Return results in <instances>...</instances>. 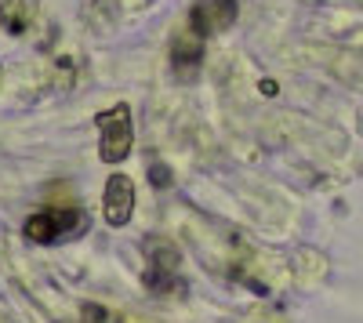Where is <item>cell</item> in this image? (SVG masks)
<instances>
[{"mask_svg":"<svg viewBox=\"0 0 363 323\" xmlns=\"http://www.w3.org/2000/svg\"><path fill=\"white\" fill-rule=\"evenodd\" d=\"M149 174H153V186H167V182H171V178H167V167H157V164H153V167H149Z\"/></svg>","mask_w":363,"mask_h":323,"instance_id":"cell-8","label":"cell"},{"mask_svg":"<svg viewBox=\"0 0 363 323\" xmlns=\"http://www.w3.org/2000/svg\"><path fill=\"white\" fill-rule=\"evenodd\" d=\"M236 15H240L236 0H196L193 11H189V29L200 37L225 33V29H233Z\"/></svg>","mask_w":363,"mask_h":323,"instance_id":"cell-3","label":"cell"},{"mask_svg":"<svg viewBox=\"0 0 363 323\" xmlns=\"http://www.w3.org/2000/svg\"><path fill=\"white\" fill-rule=\"evenodd\" d=\"M73 323H84V319H73Z\"/></svg>","mask_w":363,"mask_h":323,"instance_id":"cell-9","label":"cell"},{"mask_svg":"<svg viewBox=\"0 0 363 323\" xmlns=\"http://www.w3.org/2000/svg\"><path fill=\"white\" fill-rule=\"evenodd\" d=\"M102 215L113 229L128 225L131 215H135V186L128 174H109L106 182V200H102Z\"/></svg>","mask_w":363,"mask_h":323,"instance_id":"cell-4","label":"cell"},{"mask_svg":"<svg viewBox=\"0 0 363 323\" xmlns=\"http://www.w3.org/2000/svg\"><path fill=\"white\" fill-rule=\"evenodd\" d=\"M178 269V251H174V244L167 247V254H164V261H160V254H157V247H149V273H145V283L149 287H167V280H171V273Z\"/></svg>","mask_w":363,"mask_h":323,"instance_id":"cell-7","label":"cell"},{"mask_svg":"<svg viewBox=\"0 0 363 323\" xmlns=\"http://www.w3.org/2000/svg\"><path fill=\"white\" fill-rule=\"evenodd\" d=\"M33 11H37L33 0H0V22L8 26V33H26Z\"/></svg>","mask_w":363,"mask_h":323,"instance_id":"cell-6","label":"cell"},{"mask_svg":"<svg viewBox=\"0 0 363 323\" xmlns=\"http://www.w3.org/2000/svg\"><path fill=\"white\" fill-rule=\"evenodd\" d=\"M77 229H80V211L73 208V203L48 208L33 218H26V225H22L26 240H33V244H58V240H66L69 232L77 237Z\"/></svg>","mask_w":363,"mask_h":323,"instance_id":"cell-2","label":"cell"},{"mask_svg":"<svg viewBox=\"0 0 363 323\" xmlns=\"http://www.w3.org/2000/svg\"><path fill=\"white\" fill-rule=\"evenodd\" d=\"M0 80H4V73H0Z\"/></svg>","mask_w":363,"mask_h":323,"instance_id":"cell-10","label":"cell"},{"mask_svg":"<svg viewBox=\"0 0 363 323\" xmlns=\"http://www.w3.org/2000/svg\"><path fill=\"white\" fill-rule=\"evenodd\" d=\"M200 55H203V37L200 33H178L174 44H171V66H174V76L178 80H193L196 69H200Z\"/></svg>","mask_w":363,"mask_h":323,"instance_id":"cell-5","label":"cell"},{"mask_svg":"<svg viewBox=\"0 0 363 323\" xmlns=\"http://www.w3.org/2000/svg\"><path fill=\"white\" fill-rule=\"evenodd\" d=\"M99 157L102 164H124L135 145V124H131V106L116 102L113 109L99 113Z\"/></svg>","mask_w":363,"mask_h":323,"instance_id":"cell-1","label":"cell"}]
</instances>
